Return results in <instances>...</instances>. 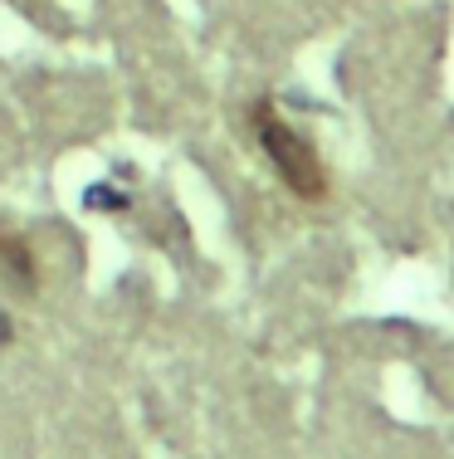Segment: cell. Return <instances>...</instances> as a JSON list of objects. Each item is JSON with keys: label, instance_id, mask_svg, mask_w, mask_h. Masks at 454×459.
I'll list each match as a JSON object with an SVG mask.
<instances>
[{"label": "cell", "instance_id": "cell-1", "mask_svg": "<svg viewBox=\"0 0 454 459\" xmlns=\"http://www.w3.org/2000/svg\"><path fill=\"white\" fill-rule=\"evenodd\" d=\"M254 133H259V142H264L269 161L278 167V177H284L288 191H298L303 201H318V195H328V171H322L318 152H313L308 137H298L269 103L254 108Z\"/></svg>", "mask_w": 454, "mask_h": 459}]
</instances>
